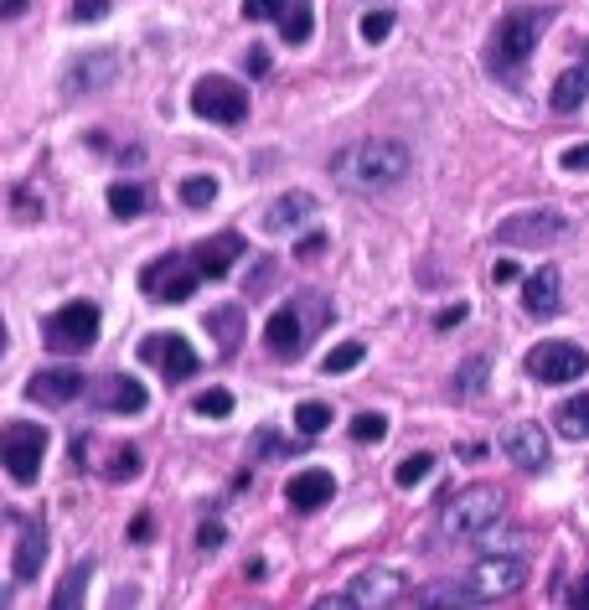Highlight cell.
Instances as JSON below:
<instances>
[{
	"label": "cell",
	"instance_id": "17",
	"mask_svg": "<svg viewBox=\"0 0 589 610\" xmlns=\"http://www.w3.org/2000/svg\"><path fill=\"white\" fill-rule=\"evenodd\" d=\"M83 388H88V378L78 368H42V373L26 378V399L47 404V409H62V404H73Z\"/></svg>",
	"mask_w": 589,
	"mask_h": 610
},
{
	"label": "cell",
	"instance_id": "7",
	"mask_svg": "<svg viewBox=\"0 0 589 610\" xmlns=\"http://www.w3.org/2000/svg\"><path fill=\"white\" fill-rule=\"evenodd\" d=\"M0 455H6V471L16 486H31L42 476V455H47V424H6V435H0Z\"/></svg>",
	"mask_w": 589,
	"mask_h": 610
},
{
	"label": "cell",
	"instance_id": "15",
	"mask_svg": "<svg viewBox=\"0 0 589 610\" xmlns=\"http://www.w3.org/2000/svg\"><path fill=\"white\" fill-rule=\"evenodd\" d=\"M502 455L512 466L522 471H543L548 466V435H543V424L538 419H517L502 430Z\"/></svg>",
	"mask_w": 589,
	"mask_h": 610
},
{
	"label": "cell",
	"instance_id": "26",
	"mask_svg": "<svg viewBox=\"0 0 589 610\" xmlns=\"http://www.w3.org/2000/svg\"><path fill=\"white\" fill-rule=\"evenodd\" d=\"M553 424H558V435H564V440H589V393H579V399H569V404H558Z\"/></svg>",
	"mask_w": 589,
	"mask_h": 610
},
{
	"label": "cell",
	"instance_id": "13",
	"mask_svg": "<svg viewBox=\"0 0 589 610\" xmlns=\"http://www.w3.org/2000/svg\"><path fill=\"white\" fill-rule=\"evenodd\" d=\"M140 362H150V368H161L166 383H186L197 373V347L181 337V331H155V337L140 342Z\"/></svg>",
	"mask_w": 589,
	"mask_h": 610
},
{
	"label": "cell",
	"instance_id": "46",
	"mask_svg": "<svg viewBox=\"0 0 589 610\" xmlns=\"http://www.w3.org/2000/svg\"><path fill=\"white\" fill-rule=\"evenodd\" d=\"M491 280H496V285H512V280H517V264H512V259H496Z\"/></svg>",
	"mask_w": 589,
	"mask_h": 610
},
{
	"label": "cell",
	"instance_id": "18",
	"mask_svg": "<svg viewBox=\"0 0 589 610\" xmlns=\"http://www.w3.org/2000/svg\"><path fill=\"white\" fill-rule=\"evenodd\" d=\"M357 610H393L403 600V574L398 569H362L352 585H347Z\"/></svg>",
	"mask_w": 589,
	"mask_h": 610
},
{
	"label": "cell",
	"instance_id": "8",
	"mask_svg": "<svg viewBox=\"0 0 589 610\" xmlns=\"http://www.w3.org/2000/svg\"><path fill=\"white\" fill-rule=\"evenodd\" d=\"M202 285V274L192 264V254H166V259H155L140 269V290L150 300H166V305H181V300H192Z\"/></svg>",
	"mask_w": 589,
	"mask_h": 610
},
{
	"label": "cell",
	"instance_id": "14",
	"mask_svg": "<svg viewBox=\"0 0 589 610\" xmlns=\"http://www.w3.org/2000/svg\"><path fill=\"white\" fill-rule=\"evenodd\" d=\"M310 321H305V311L295 305V295H290V305H279V311L269 316V326H264V347L279 357V362H295V357H305V347H310Z\"/></svg>",
	"mask_w": 589,
	"mask_h": 610
},
{
	"label": "cell",
	"instance_id": "49",
	"mask_svg": "<svg viewBox=\"0 0 589 610\" xmlns=\"http://www.w3.org/2000/svg\"><path fill=\"white\" fill-rule=\"evenodd\" d=\"M26 11V0H6V6H0V16H6V21H16Z\"/></svg>",
	"mask_w": 589,
	"mask_h": 610
},
{
	"label": "cell",
	"instance_id": "31",
	"mask_svg": "<svg viewBox=\"0 0 589 610\" xmlns=\"http://www.w3.org/2000/svg\"><path fill=\"white\" fill-rule=\"evenodd\" d=\"M326 424H331V404H321V399H305V404L295 409V430H300L305 440H310V435H321Z\"/></svg>",
	"mask_w": 589,
	"mask_h": 610
},
{
	"label": "cell",
	"instance_id": "19",
	"mask_svg": "<svg viewBox=\"0 0 589 610\" xmlns=\"http://www.w3.org/2000/svg\"><path fill=\"white\" fill-rule=\"evenodd\" d=\"M150 404V393L140 378H124V373H109L93 383V409H104V414H140Z\"/></svg>",
	"mask_w": 589,
	"mask_h": 610
},
{
	"label": "cell",
	"instance_id": "5",
	"mask_svg": "<svg viewBox=\"0 0 589 610\" xmlns=\"http://www.w3.org/2000/svg\"><path fill=\"white\" fill-rule=\"evenodd\" d=\"M42 342L57 357H83L93 342H99V305H93V300H73V305H62V311H52L42 321Z\"/></svg>",
	"mask_w": 589,
	"mask_h": 610
},
{
	"label": "cell",
	"instance_id": "16",
	"mask_svg": "<svg viewBox=\"0 0 589 610\" xmlns=\"http://www.w3.org/2000/svg\"><path fill=\"white\" fill-rule=\"evenodd\" d=\"M16 528H21V538H16V554H11V574H16V585H31L47 564V548H52L47 523L42 517H16Z\"/></svg>",
	"mask_w": 589,
	"mask_h": 610
},
{
	"label": "cell",
	"instance_id": "44",
	"mask_svg": "<svg viewBox=\"0 0 589 610\" xmlns=\"http://www.w3.org/2000/svg\"><path fill=\"white\" fill-rule=\"evenodd\" d=\"M569 605H574V610H589V574H579V579H574V590H569Z\"/></svg>",
	"mask_w": 589,
	"mask_h": 610
},
{
	"label": "cell",
	"instance_id": "42",
	"mask_svg": "<svg viewBox=\"0 0 589 610\" xmlns=\"http://www.w3.org/2000/svg\"><path fill=\"white\" fill-rule=\"evenodd\" d=\"M460 321H465V305H460V300H455V305H445V311L434 316V326H440V331H450V326H460Z\"/></svg>",
	"mask_w": 589,
	"mask_h": 610
},
{
	"label": "cell",
	"instance_id": "37",
	"mask_svg": "<svg viewBox=\"0 0 589 610\" xmlns=\"http://www.w3.org/2000/svg\"><path fill=\"white\" fill-rule=\"evenodd\" d=\"M357 32H362V42H383L393 32V11H367Z\"/></svg>",
	"mask_w": 589,
	"mask_h": 610
},
{
	"label": "cell",
	"instance_id": "20",
	"mask_svg": "<svg viewBox=\"0 0 589 610\" xmlns=\"http://www.w3.org/2000/svg\"><path fill=\"white\" fill-rule=\"evenodd\" d=\"M331 497H336V476L321 471V466H305V471H295V476L285 481V502H290L295 512H316V507H326Z\"/></svg>",
	"mask_w": 589,
	"mask_h": 610
},
{
	"label": "cell",
	"instance_id": "4",
	"mask_svg": "<svg viewBox=\"0 0 589 610\" xmlns=\"http://www.w3.org/2000/svg\"><path fill=\"white\" fill-rule=\"evenodd\" d=\"M440 502H445L440 507V538H450V543H476L502 523V492L486 481L465 486V492H445Z\"/></svg>",
	"mask_w": 589,
	"mask_h": 610
},
{
	"label": "cell",
	"instance_id": "40",
	"mask_svg": "<svg viewBox=\"0 0 589 610\" xmlns=\"http://www.w3.org/2000/svg\"><path fill=\"white\" fill-rule=\"evenodd\" d=\"M11 202H16V218H21V223H31V218H42V202H31V192H26V187H21V192H16Z\"/></svg>",
	"mask_w": 589,
	"mask_h": 610
},
{
	"label": "cell",
	"instance_id": "12",
	"mask_svg": "<svg viewBox=\"0 0 589 610\" xmlns=\"http://www.w3.org/2000/svg\"><path fill=\"white\" fill-rule=\"evenodd\" d=\"M243 21H274L279 37L290 47H305L316 32V11L310 0H243Z\"/></svg>",
	"mask_w": 589,
	"mask_h": 610
},
{
	"label": "cell",
	"instance_id": "22",
	"mask_svg": "<svg viewBox=\"0 0 589 610\" xmlns=\"http://www.w3.org/2000/svg\"><path fill=\"white\" fill-rule=\"evenodd\" d=\"M558 305H564V300H558V269L543 264L538 274H527V280H522V311L548 321V316H558Z\"/></svg>",
	"mask_w": 589,
	"mask_h": 610
},
{
	"label": "cell",
	"instance_id": "23",
	"mask_svg": "<svg viewBox=\"0 0 589 610\" xmlns=\"http://www.w3.org/2000/svg\"><path fill=\"white\" fill-rule=\"evenodd\" d=\"M310 218H316V197H310V192H285V197L269 202L264 228H269V233H295V228H305Z\"/></svg>",
	"mask_w": 589,
	"mask_h": 610
},
{
	"label": "cell",
	"instance_id": "27",
	"mask_svg": "<svg viewBox=\"0 0 589 610\" xmlns=\"http://www.w3.org/2000/svg\"><path fill=\"white\" fill-rule=\"evenodd\" d=\"M109 212H114L119 223L140 218V212H145V192L135 187V181H114V187H109Z\"/></svg>",
	"mask_w": 589,
	"mask_h": 610
},
{
	"label": "cell",
	"instance_id": "9",
	"mask_svg": "<svg viewBox=\"0 0 589 610\" xmlns=\"http://www.w3.org/2000/svg\"><path fill=\"white\" fill-rule=\"evenodd\" d=\"M124 73V57L114 47H88L78 52L68 68H62V94L78 99V94H104V88H114V78Z\"/></svg>",
	"mask_w": 589,
	"mask_h": 610
},
{
	"label": "cell",
	"instance_id": "34",
	"mask_svg": "<svg viewBox=\"0 0 589 610\" xmlns=\"http://www.w3.org/2000/svg\"><path fill=\"white\" fill-rule=\"evenodd\" d=\"M362 357H367V347H362V342H341V347H331V352H326L321 368H326V378H336V373H352Z\"/></svg>",
	"mask_w": 589,
	"mask_h": 610
},
{
	"label": "cell",
	"instance_id": "33",
	"mask_svg": "<svg viewBox=\"0 0 589 610\" xmlns=\"http://www.w3.org/2000/svg\"><path fill=\"white\" fill-rule=\"evenodd\" d=\"M176 197H181L186 207H212V202H217V181H212V176H186L181 187H176Z\"/></svg>",
	"mask_w": 589,
	"mask_h": 610
},
{
	"label": "cell",
	"instance_id": "11",
	"mask_svg": "<svg viewBox=\"0 0 589 610\" xmlns=\"http://www.w3.org/2000/svg\"><path fill=\"white\" fill-rule=\"evenodd\" d=\"M192 114L212 119V125H243L248 119V88H238L223 73H212L192 88Z\"/></svg>",
	"mask_w": 589,
	"mask_h": 610
},
{
	"label": "cell",
	"instance_id": "2",
	"mask_svg": "<svg viewBox=\"0 0 589 610\" xmlns=\"http://www.w3.org/2000/svg\"><path fill=\"white\" fill-rule=\"evenodd\" d=\"M414 171V150L393 140V135H367V140H352L347 150L331 156V176L336 187L347 192H362V197H383L393 187H403Z\"/></svg>",
	"mask_w": 589,
	"mask_h": 610
},
{
	"label": "cell",
	"instance_id": "30",
	"mask_svg": "<svg viewBox=\"0 0 589 610\" xmlns=\"http://www.w3.org/2000/svg\"><path fill=\"white\" fill-rule=\"evenodd\" d=\"M429 471H434V455L429 450H414V455H403L398 461V471H393V481L409 492V486H419V481H429Z\"/></svg>",
	"mask_w": 589,
	"mask_h": 610
},
{
	"label": "cell",
	"instance_id": "35",
	"mask_svg": "<svg viewBox=\"0 0 589 610\" xmlns=\"http://www.w3.org/2000/svg\"><path fill=\"white\" fill-rule=\"evenodd\" d=\"M104 476H109V481H135V476H140V450H135V445L114 450V461L104 466Z\"/></svg>",
	"mask_w": 589,
	"mask_h": 610
},
{
	"label": "cell",
	"instance_id": "6",
	"mask_svg": "<svg viewBox=\"0 0 589 610\" xmlns=\"http://www.w3.org/2000/svg\"><path fill=\"white\" fill-rule=\"evenodd\" d=\"M558 238H569V218L558 207L512 212L507 223H496V243H502V249H548Z\"/></svg>",
	"mask_w": 589,
	"mask_h": 610
},
{
	"label": "cell",
	"instance_id": "41",
	"mask_svg": "<svg viewBox=\"0 0 589 610\" xmlns=\"http://www.w3.org/2000/svg\"><path fill=\"white\" fill-rule=\"evenodd\" d=\"M564 171H589V140L564 150Z\"/></svg>",
	"mask_w": 589,
	"mask_h": 610
},
{
	"label": "cell",
	"instance_id": "1",
	"mask_svg": "<svg viewBox=\"0 0 589 610\" xmlns=\"http://www.w3.org/2000/svg\"><path fill=\"white\" fill-rule=\"evenodd\" d=\"M527 585V559L517 554H491L481 564H471L455 579H434L414 595L419 610H476V605H491V600H507Z\"/></svg>",
	"mask_w": 589,
	"mask_h": 610
},
{
	"label": "cell",
	"instance_id": "45",
	"mask_svg": "<svg viewBox=\"0 0 589 610\" xmlns=\"http://www.w3.org/2000/svg\"><path fill=\"white\" fill-rule=\"evenodd\" d=\"M310 610H357V605H352V595H321Z\"/></svg>",
	"mask_w": 589,
	"mask_h": 610
},
{
	"label": "cell",
	"instance_id": "24",
	"mask_svg": "<svg viewBox=\"0 0 589 610\" xmlns=\"http://www.w3.org/2000/svg\"><path fill=\"white\" fill-rule=\"evenodd\" d=\"M584 94H589V52L579 57V68H569L564 78L553 83V94H548V104H553L558 114H574V109L584 104Z\"/></svg>",
	"mask_w": 589,
	"mask_h": 610
},
{
	"label": "cell",
	"instance_id": "39",
	"mask_svg": "<svg viewBox=\"0 0 589 610\" xmlns=\"http://www.w3.org/2000/svg\"><path fill=\"white\" fill-rule=\"evenodd\" d=\"M197 548H202V554L223 548V523H202V528H197Z\"/></svg>",
	"mask_w": 589,
	"mask_h": 610
},
{
	"label": "cell",
	"instance_id": "21",
	"mask_svg": "<svg viewBox=\"0 0 589 610\" xmlns=\"http://www.w3.org/2000/svg\"><path fill=\"white\" fill-rule=\"evenodd\" d=\"M238 254H243V238L238 233H217V238H202L192 249V264H197L202 280H223V274L238 264Z\"/></svg>",
	"mask_w": 589,
	"mask_h": 610
},
{
	"label": "cell",
	"instance_id": "48",
	"mask_svg": "<svg viewBox=\"0 0 589 610\" xmlns=\"http://www.w3.org/2000/svg\"><path fill=\"white\" fill-rule=\"evenodd\" d=\"M130 538H135V543H145V538H150V512H140V517H135V528H130Z\"/></svg>",
	"mask_w": 589,
	"mask_h": 610
},
{
	"label": "cell",
	"instance_id": "43",
	"mask_svg": "<svg viewBox=\"0 0 589 610\" xmlns=\"http://www.w3.org/2000/svg\"><path fill=\"white\" fill-rule=\"evenodd\" d=\"M243 63H248V73H254V78H264V73H269V52H264V47H248Z\"/></svg>",
	"mask_w": 589,
	"mask_h": 610
},
{
	"label": "cell",
	"instance_id": "10",
	"mask_svg": "<svg viewBox=\"0 0 589 610\" xmlns=\"http://www.w3.org/2000/svg\"><path fill=\"white\" fill-rule=\"evenodd\" d=\"M522 368L533 383H574L589 373V352L579 342H538L522 357Z\"/></svg>",
	"mask_w": 589,
	"mask_h": 610
},
{
	"label": "cell",
	"instance_id": "3",
	"mask_svg": "<svg viewBox=\"0 0 589 610\" xmlns=\"http://www.w3.org/2000/svg\"><path fill=\"white\" fill-rule=\"evenodd\" d=\"M548 26V11L538 6H517L507 11L502 21H496V32L486 42V73L496 83H507V88H522L527 78V63H533V47H538V32Z\"/></svg>",
	"mask_w": 589,
	"mask_h": 610
},
{
	"label": "cell",
	"instance_id": "32",
	"mask_svg": "<svg viewBox=\"0 0 589 610\" xmlns=\"http://www.w3.org/2000/svg\"><path fill=\"white\" fill-rule=\"evenodd\" d=\"M352 440H357V445H378V440H388V414H378V409L357 414V419H352Z\"/></svg>",
	"mask_w": 589,
	"mask_h": 610
},
{
	"label": "cell",
	"instance_id": "50",
	"mask_svg": "<svg viewBox=\"0 0 589 610\" xmlns=\"http://www.w3.org/2000/svg\"><path fill=\"white\" fill-rule=\"evenodd\" d=\"M378 6H383V0H378Z\"/></svg>",
	"mask_w": 589,
	"mask_h": 610
},
{
	"label": "cell",
	"instance_id": "28",
	"mask_svg": "<svg viewBox=\"0 0 589 610\" xmlns=\"http://www.w3.org/2000/svg\"><path fill=\"white\" fill-rule=\"evenodd\" d=\"M207 331H217V347L233 352V347H238V331H243V311H238V305L212 311V316H207Z\"/></svg>",
	"mask_w": 589,
	"mask_h": 610
},
{
	"label": "cell",
	"instance_id": "25",
	"mask_svg": "<svg viewBox=\"0 0 589 610\" xmlns=\"http://www.w3.org/2000/svg\"><path fill=\"white\" fill-rule=\"evenodd\" d=\"M88 579H93V564H73L68 574L57 579V590H52V610H83V595H88Z\"/></svg>",
	"mask_w": 589,
	"mask_h": 610
},
{
	"label": "cell",
	"instance_id": "47",
	"mask_svg": "<svg viewBox=\"0 0 589 610\" xmlns=\"http://www.w3.org/2000/svg\"><path fill=\"white\" fill-rule=\"evenodd\" d=\"M321 249H326V238H321V233H310V238L300 243V259H316Z\"/></svg>",
	"mask_w": 589,
	"mask_h": 610
},
{
	"label": "cell",
	"instance_id": "29",
	"mask_svg": "<svg viewBox=\"0 0 589 610\" xmlns=\"http://www.w3.org/2000/svg\"><path fill=\"white\" fill-rule=\"evenodd\" d=\"M486 368H491L486 357H471V362H465V368L450 378V393H455V399H476V393L486 388Z\"/></svg>",
	"mask_w": 589,
	"mask_h": 610
},
{
	"label": "cell",
	"instance_id": "38",
	"mask_svg": "<svg viewBox=\"0 0 589 610\" xmlns=\"http://www.w3.org/2000/svg\"><path fill=\"white\" fill-rule=\"evenodd\" d=\"M114 0H73V21H104Z\"/></svg>",
	"mask_w": 589,
	"mask_h": 610
},
{
	"label": "cell",
	"instance_id": "36",
	"mask_svg": "<svg viewBox=\"0 0 589 610\" xmlns=\"http://www.w3.org/2000/svg\"><path fill=\"white\" fill-rule=\"evenodd\" d=\"M197 414L202 419H228L233 414V393L228 388H207L202 399H197Z\"/></svg>",
	"mask_w": 589,
	"mask_h": 610
}]
</instances>
